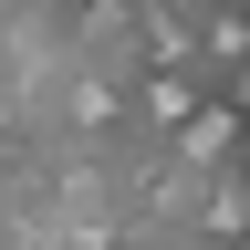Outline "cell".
<instances>
[{"label":"cell","instance_id":"obj_3","mask_svg":"<svg viewBox=\"0 0 250 250\" xmlns=\"http://www.w3.org/2000/svg\"><path fill=\"white\" fill-rule=\"evenodd\" d=\"M240 177H250V156H240Z\"/></svg>","mask_w":250,"mask_h":250},{"label":"cell","instance_id":"obj_4","mask_svg":"<svg viewBox=\"0 0 250 250\" xmlns=\"http://www.w3.org/2000/svg\"><path fill=\"white\" fill-rule=\"evenodd\" d=\"M240 250H250V240H240Z\"/></svg>","mask_w":250,"mask_h":250},{"label":"cell","instance_id":"obj_2","mask_svg":"<svg viewBox=\"0 0 250 250\" xmlns=\"http://www.w3.org/2000/svg\"><path fill=\"white\" fill-rule=\"evenodd\" d=\"M240 62H250V0H198V52H188L198 94H229Z\"/></svg>","mask_w":250,"mask_h":250},{"label":"cell","instance_id":"obj_1","mask_svg":"<svg viewBox=\"0 0 250 250\" xmlns=\"http://www.w3.org/2000/svg\"><path fill=\"white\" fill-rule=\"evenodd\" d=\"M156 156H167V167H188V177H229L240 156H250V115H240V104H219V94H208V104L188 115V125H177V136L156 146Z\"/></svg>","mask_w":250,"mask_h":250}]
</instances>
